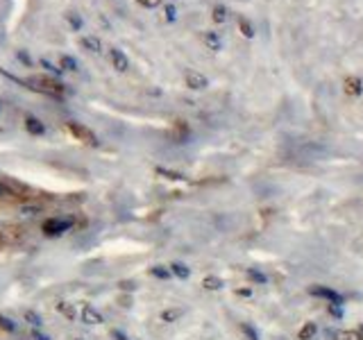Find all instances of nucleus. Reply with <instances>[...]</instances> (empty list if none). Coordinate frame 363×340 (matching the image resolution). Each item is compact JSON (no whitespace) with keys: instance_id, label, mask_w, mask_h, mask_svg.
Instances as JSON below:
<instances>
[{"instance_id":"nucleus-14","label":"nucleus","mask_w":363,"mask_h":340,"mask_svg":"<svg viewBox=\"0 0 363 340\" xmlns=\"http://www.w3.org/2000/svg\"><path fill=\"white\" fill-rule=\"evenodd\" d=\"M168 268H171L173 277H177V279H188V277H191V270H188V266H184L182 261H173Z\"/></svg>"},{"instance_id":"nucleus-7","label":"nucleus","mask_w":363,"mask_h":340,"mask_svg":"<svg viewBox=\"0 0 363 340\" xmlns=\"http://www.w3.org/2000/svg\"><path fill=\"white\" fill-rule=\"evenodd\" d=\"M80 48L86 50V53H93V55H100L102 53V43L98 37H93V34H86V37L80 39Z\"/></svg>"},{"instance_id":"nucleus-9","label":"nucleus","mask_w":363,"mask_h":340,"mask_svg":"<svg viewBox=\"0 0 363 340\" xmlns=\"http://www.w3.org/2000/svg\"><path fill=\"white\" fill-rule=\"evenodd\" d=\"M329 340H363V336L359 331H347V329H329L327 331Z\"/></svg>"},{"instance_id":"nucleus-10","label":"nucleus","mask_w":363,"mask_h":340,"mask_svg":"<svg viewBox=\"0 0 363 340\" xmlns=\"http://www.w3.org/2000/svg\"><path fill=\"white\" fill-rule=\"evenodd\" d=\"M68 129H70V132H73L77 138H82L84 143H96V136H93V134H91L86 127H82V125H77V122H70V125H68Z\"/></svg>"},{"instance_id":"nucleus-33","label":"nucleus","mask_w":363,"mask_h":340,"mask_svg":"<svg viewBox=\"0 0 363 340\" xmlns=\"http://www.w3.org/2000/svg\"><path fill=\"white\" fill-rule=\"evenodd\" d=\"M0 113H2V102H0Z\"/></svg>"},{"instance_id":"nucleus-30","label":"nucleus","mask_w":363,"mask_h":340,"mask_svg":"<svg viewBox=\"0 0 363 340\" xmlns=\"http://www.w3.org/2000/svg\"><path fill=\"white\" fill-rule=\"evenodd\" d=\"M112 338H114V340H132L129 336H125L121 329H114V331H112Z\"/></svg>"},{"instance_id":"nucleus-18","label":"nucleus","mask_w":363,"mask_h":340,"mask_svg":"<svg viewBox=\"0 0 363 340\" xmlns=\"http://www.w3.org/2000/svg\"><path fill=\"white\" fill-rule=\"evenodd\" d=\"M57 311H59L61 315H64L66 320H70V322L75 320V306H73V304H68V302H59V304H57Z\"/></svg>"},{"instance_id":"nucleus-23","label":"nucleus","mask_w":363,"mask_h":340,"mask_svg":"<svg viewBox=\"0 0 363 340\" xmlns=\"http://www.w3.org/2000/svg\"><path fill=\"white\" fill-rule=\"evenodd\" d=\"M66 21H68V25L73 27V32H80L82 30V18L77 16L75 11H68V14H66Z\"/></svg>"},{"instance_id":"nucleus-27","label":"nucleus","mask_w":363,"mask_h":340,"mask_svg":"<svg viewBox=\"0 0 363 340\" xmlns=\"http://www.w3.org/2000/svg\"><path fill=\"white\" fill-rule=\"evenodd\" d=\"M141 7H145V9H155V7L161 5V0H136Z\"/></svg>"},{"instance_id":"nucleus-2","label":"nucleus","mask_w":363,"mask_h":340,"mask_svg":"<svg viewBox=\"0 0 363 340\" xmlns=\"http://www.w3.org/2000/svg\"><path fill=\"white\" fill-rule=\"evenodd\" d=\"M70 227H73V223L66 218H50L43 223V234L46 236H61V234H66Z\"/></svg>"},{"instance_id":"nucleus-35","label":"nucleus","mask_w":363,"mask_h":340,"mask_svg":"<svg viewBox=\"0 0 363 340\" xmlns=\"http://www.w3.org/2000/svg\"><path fill=\"white\" fill-rule=\"evenodd\" d=\"M0 193H2V188H0Z\"/></svg>"},{"instance_id":"nucleus-5","label":"nucleus","mask_w":363,"mask_h":340,"mask_svg":"<svg viewBox=\"0 0 363 340\" xmlns=\"http://www.w3.org/2000/svg\"><path fill=\"white\" fill-rule=\"evenodd\" d=\"M23 125H25L27 134H32V136H43V134H46V122L37 116H25Z\"/></svg>"},{"instance_id":"nucleus-17","label":"nucleus","mask_w":363,"mask_h":340,"mask_svg":"<svg viewBox=\"0 0 363 340\" xmlns=\"http://www.w3.org/2000/svg\"><path fill=\"white\" fill-rule=\"evenodd\" d=\"M239 30L243 32V37H245V39L254 37V27H252V23L247 21L245 16H239Z\"/></svg>"},{"instance_id":"nucleus-21","label":"nucleus","mask_w":363,"mask_h":340,"mask_svg":"<svg viewBox=\"0 0 363 340\" xmlns=\"http://www.w3.org/2000/svg\"><path fill=\"white\" fill-rule=\"evenodd\" d=\"M245 275L250 277V279H252V282H254V283H268V277L263 275L261 270H254V268H247V270H245Z\"/></svg>"},{"instance_id":"nucleus-4","label":"nucleus","mask_w":363,"mask_h":340,"mask_svg":"<svg viewBox=\"0 0 363 340\" xmlns=\"http://www.w3.org/2000/svg\"><path fill=\"white\" fill-rule=\"evenodd\" d=\"M109 61H112V66L118 70V73H125V70L129 68V59H127V55H125L123 50H118V48H112V50H109Z\"/></svg>"},{"instance_id":"nucleus-8","label":"nucleus","mask_w":363,"mask_h":340,"mask_svg":"<svg viewBox=\"0 0 363 340\" xmlns=\"http://www.w3.org/2000/svg\"><path fill=\"white\" fill-rule=\"evenodd\" d=\"M343 91H345L350 98H359L363 93V82L352 75V77H347V80L343 82Z\"/></svg>"},{"instance_id":"nucleus-20","label":"nucleus","mask_w":363,"mask_h":340,"mask_svg":"<svg viewBox=\"0 0 363 340\" xmlns=\"http://www.w3.org/2000/svg\"><path fill=\"white\" fill-rule=\"evenodd\" d=\"M59 66H61L64 70H77V68H80V64H77V59L70 57V55H64V57L59 59Z\"/></svg>"},{"instance_id":"nucleus-31","label":"nucleus","mask_w":363,"mask_h":340,"mask_svg":"<svg viewBox=\"0 0 363 340\" xmlns=\"http://www.w3.org/2000/svg\"><path fill=\"white\" fill-rule=\"evenodd\" d=\"M16 57H18V59H21L23 64H30V57H27V55H25V53H23V50H18V53H16Z\"/></svg>"},{"instance_id":"nucleus-1","label":"nucleus","mask_w":363,"mask_h":340,"mask_svg":"<svg viewBox=\"0 0 363 340\" xmlns=\"http://www.w3.org/2000/svg\"><path fill=\"white\" fill-rule=\"evenodd\" d=\"M309 295L318 299H325L331 306H343L345 304V297H343L338 290H334L331 286H322V283H315V286H309Z\"/></svg>"},{"instance_id":"nucleus-34","label":"nucleus","mask_w":363,"mask_h":340,"mask_svg":"<svg viewBox=\"0 0 363 340\" xmlns=\"http://www.w3.org/2000/svg\"><path fill=\"white\" fill-rule=\"evenodd\" d=\"M75 340H84V338H75Z\"/></svg>"},{"instance_id":"nucleus-26","label":"nucleus","mask_w":363,"mask_h":340,"mask_svg":"<svg viewBox=\"0 0 363 340\" xmlns=\"http://www.w3.org/2000/svg\"><path fill=\"white\" fill-rule=\"evenodd\" d=\"M241 331L247 336V340H259V334H256V329L252 324H241Z\"/></svg>"},{"instance_id":"nucleus-32","label":"nucleus","mask_w":363,"mask_h":340,"mask_svg":"<svg viewBox=\"0 0 363 340\" xmlns=\"http://www.w3.org/2000/svg\"><path fill=\"white\" fill-rule=\"evenodd\" d=\"M359 334H361V336H363V322H361V327H359Z\"/></svg>"},{"instance_id":"nucleus-29","label":"nucleus","mask_w":363,"mask_h":340,"mask_svg":"<svg viewBox=\"0 0 363 340\" xmlns=\"http://www.w3.org/2000/svg\"><path fill=\"white\" fill-rule=\"evenodd\" d=\"M164 14H166V21H171V23L175 21V16H177V14H175V7H173V5H166Z\"/></svg>"},{"instance_id":"nucleus-16","label":"nucleus","mask_w":363,"mask_h":340,"mask_svg":"<svg viewBox=\"0 0 363 340\" xmlns=\"http://www.w3.org/2000/svg\"><path fill=\"white\" fill-rule=\"evenodd\" d=\"M0 329L7 331V334H18V322L7 318V315H0Z\"/></svg>"},{"instance_id":"nucleus-15","label":"nucleus","mask_w":363,"mask_h":340,"mask_svg":"<svg viewBox=\"0 0 363 340\" xmlns=\"http://www.w3.org/2000/svg\"><path fill=\"white\" fill-rule=\"evenodd\" d=\"M223 286H225V282L220 279V277H216V275H207L202 279V288H204V290H220Z\"/></svg>"},{"instance_id":"nucleus-3","label":"nucleus","mask_w":363,"mask_h":340,"mask_svg":"<svg viewBox=\"0 0 363 340\" xmlns=\"http://www.w3.org/2000/svg\"><path fill=\"white\" fill-rule=\"evenodd\" d=\"M184 82H186V86L193 91H202L209 86V80L202 73H198V70H186V73H184Z\"/></svg>"},{"instance_id":"nucleus-22","label":"nucleus","mask_w":363,"mask_h":340,"mask_svg":"<svg viewBox=\"0 0 363 340\" xmlns=\"http://www.w3.org/2000/svg\"><path fill=\"white\" fill-rule=\"evenodd\" d=\"M182 313H184L182 308H168V311L161 313V320H164V322H175L177 318H182Z\"/></svg>"},{"instance_id":"nucleus-24","label":"nucleus","mask_w":363,"mask_h":340,"mask_svg":"<svg viewBox=\"0 0 363 340\" xmlns=\"http://www.w3.org/2000/svg\"><path fill=\"white\" fill-rule=\"evenodd\" d=\"M211 18H214L216 23H225V21H227V7L216 5V7H214V14H211Z\"/></svg>"},{"instance_id":"nucleus-28","label":"nucleus","mask_w":363,"mask_h":340,"mask_svg":"<svg viewBox=\"0 0 363 340\" xmlns=\"http://www.w3.org/2000/svg\"><path fill=\"white\" fill-rule=\"evenodd\" d=\"M30 338H32V340H53L48 334H43L41 329H32V334H30Z\"/></svg>"},{"instance_id":"nucleus-19","label":"nucleus","mask_w":363,"mask_h":340,"mask_svg":"<svg viewBox=\"0 0 363 340\" xmlns=\"http://www.w3.org/2000/svg\"><path fill=\"white\" fill-rule=\"evenodd\" d=\"M150 275L157 277V279H171L173 272L168 266H155V268H150Z\"/></svg>"},{"instance_id":"nucleus-6","label":"nucleus","mask_w":363,"mask_h":340,"mask_svg":"<svg viewBox=\"0 0 363 340\" xmlns=\"http://www.w3.org/2000/svg\"><path fill=\"white\" fill-rule=\"evenodd\" d=\"M82 322H84V324H102V322H105V318H102V313L98 311L96 306L84 304V306H82Z\"/></svg>"},{"instance_id":"nucleus-12","label":"nucleus","mask_w":363,"mask_h":340,"mask_svg":"<svg viewBox=\"0 0 363 340\" xmlns=\"http://www.w3.org/2000/svg\"><path fill=\"white\" fill-rule=\"evenodd\" d=\"M23 322H27L32 329H43V318L37 311H32V308H27L25 313H23Z\"/></svg>"},{"instance_id":"nucleus-11","label":"nucleus","mask_w":363,"mask_h":340,"mask_svg":"<svg viewBox=\"0 0 363 340\" xmlns=\"http://www.w3.org/2000/svg\"><path fill=\"white\" fill-rule=\"evenodd\" d=\"M315 334H318V324L311 322V320H309V322H304L302 327H300L298 338H300V340H313Z\"/></svg>"},{"instance_id":"nucleus-13","label":"nucleus","mask_w":363,"mask_h":340,"mask_svg":"<svg viewBox=\"0 0 363 340\" xmlns=\"http://www.w3.org/2000/svg\"><path fill=\"white\" fill-rule=\"evenodd\" d=\"M204 46H207L211 53H218L220 48H223V41H220V37H218V32H204Z\"/></svg>"},{"instance_id":"nucleus-25","label":"nucleus","mask_w":363,"mask_h":340,"mask_svg":"<svg viewBox=\"0 0 363 340\" xmlns=\"http://www.w3.org/2000/svg\"><path fill=\"white\" fill-rule=\"evenodd\" d=\"M39 64H41L43 68L48 70V73H53V75H61V73H64V68H61V66H55L53 61H48V59H41Z\"/></svg>"}]
</instances>
